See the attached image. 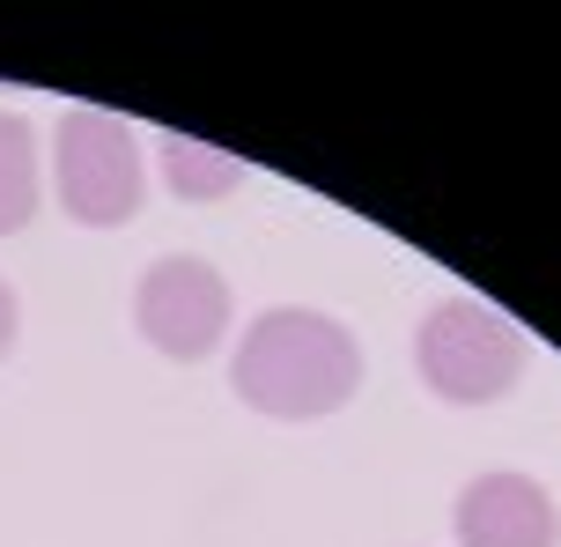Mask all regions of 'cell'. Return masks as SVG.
<instances>
[{
	"instance_id": "1",
	"label": "cell",
	"mask_w": 561,
	"mask_h": 547,
	"mask_svg": "<svg viewBox=\"0 0 561 547\" xmlns=\"http://www.w3.org/2000/svg\"><path fill=\"white\" fill-rule=\"evenodd\" d=\"M229 385L252 414H274V422H325L355 400L363 385V347L340 326L333 311H304V304H280V311H259L252 333L237 341V363H229Z\"/></svg>"
},
{
	"instance_id": "2",
	"label": "cell",
	"mask_w": 561,
	"mask_h": 547,
	"mask_svg": "<svg viewBox=\"0 0 561 547\" xmlns=\"http://www.w3.org/2000/svg\"><path fill=\"white\" fill-rule=\"evenodd\" d=\"M414 371L450 407H488L525 377V333L480 296H444L414 326Z\"/></svg>"
},
{
	"instance_id": "3",
	"label": "cell",
	"mask_w": 561,
	"mask_h": 547,
	"mask_svg": "<svg viewBox=\"0 0 561 547\" xmlns=\"http://www.w3.org/2000/svg\"><path fill=\"white\" fill-rule=\"evenodd\" d=\"M53 163H59V207L82 230H118L140 215V134L118 112L96 104H67L53 134Z\"/></svg>"
},
{
	"instance_id": "4",
	"label": "cell",
	"mask_w": 561,
	"mask_h": 547,
	"mask_svg": "<svg viewBox=\"0 0 561 547\" xmlns=\"http://www.w3.org/2000/svg\"><path fill=\"white\" fill-rule=\"evenodd\" d=\"M134 326L170 363H199L229 333V282L207 260H156L134 288Z\"/></svg>"
},
{
	"instance_id": "5",
	"label": "cell",
	"mask_w": 561,
	"mask_h": 547,
	"mask_svg": "<svg viewBox=\"0 0 561 547\" xmlns=\"http://www.w3.org/2000/svg\"><path fill=\"white\" fill-rule=\"evenodd\" d=\"M561 511L533 474H480L458 495V547H554Z\"/></svg>"
},
{
	"instance_id": "6",
	"label": "cell",
	"mask_w": 561,
	"mask_h": 547,
	"mask_svg": "<svg viewBox=\"0 0 561 547\" xmlns=\"http://www.w3.org/2000/svg\"><path fill=\"white\" fill-rule=\"evenodd\" d=\"M163 171H170V193L178 201H222V193L244 185V156L207 148L193 134H163Z\"/></svg>"
},
{
	"instance_id": "7",
	"label": "cell",
	"mask_w": 561,
	"mask_h": 547,
	"mask_svg": "<svg viewBox=\"0 0 561 547\" xmlns=\"http://www.w3.org/2000/svg\"><path fill=\"white\" fill-rule=\"evenodd\" d=\"M37 215V134L23 112H0V237Z\"/></svg>"
},
{
	"instance_id": "8",
	"label": "cell",
	"mask_w": 561,
	"mask_h": 547,
	"mask_svg": "<svg viewBox=\"0 0 561 547\" xmlns=\"http://www.w3.org/2000/svg\"><path fill=\"white\" fill-rule=\"evenodd\" d=\"M15 318H23V311H15V288L0 282V355L15 347Z\"/></svg>"
}]
</instances>
